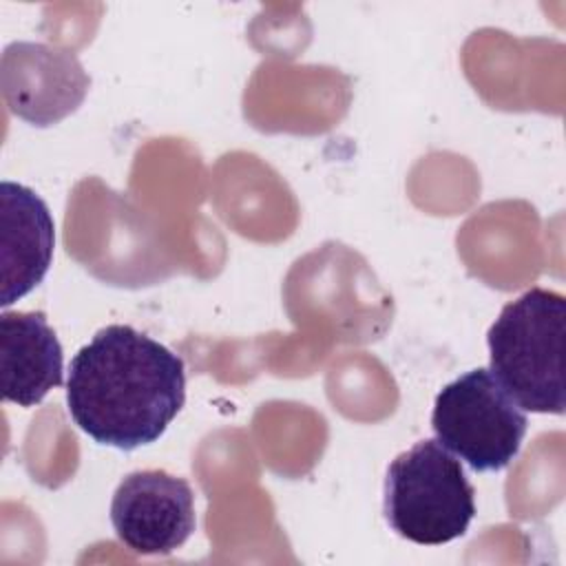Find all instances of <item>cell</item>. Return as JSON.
I'll return each mask as SVG.
<instances>
[{
	"label": "cell",
	"mask_w": 566,
	"mask_h": 566,
	"mask_svg": "<svg viewBox=\"0 0 566 566\" xmlns=\"http://www.w3.org/2000/svg\"><path fill=\"white\" fill-rule=\"evenodd\" d=\"M0 71L9 111L33 126H51L64 119L82 104L91 84L71 51L40 42L9 44Z\"/></svg>",
	"instance_id": "obj_6"
},
{
	"label": "cell",
	"mask_w": 566,
	"mask_h": 566,
	"mask_svg": "<svg viewBox=\"0 0 566 566\" xmlns=\"http://www.w3.org/2000/svg\"><path fill=\"white\" fill-rule=\"evenodd\" d=\"M62 345L42 312L0 314V382L7 402L38 405L62 385Z\"/></svg>",
	"instance_id": "obj_8"
},
{
	"label": "cell",
	"mask_w": 566,
	"mask_h": 566,
	"mask_svg": "<svg viewBox=\"0 0 566 566\" xmlns=\"http://www.w3.org/2000/svg\"><path fill=\"white\" fill-rule=\"evenodd\" d=\"M526 424L522 407L484 367L444 385L431 413L438 442L478 473L506 469L520 453Z\"/></svg>",
	"instance_id": "obj_4"
},
{
	"label": "cell",
	"mask_w": 566,
	"mask_h": 566,
	"mask_svg": "<svg viewBox=\"0 0 566 566\" xmlns=\"http://www.w3.org/2000/svg\"><path fill=\"white\" fill-rule=\"evenodd\" d=\"M0 305L27 296L49 272L55 228L46 203L27 186L0 184Z\"/></svg>",
	"instance_id": "obj_7"
},
{
	"label": "cell",
	"mask_w": 566,
	"mask_h": 566,
	"mask_svg": "<svg viewBox=\"0 0 566 566\" xmlns=\"http://www.w3.org/2000/svg\"><path fill=\"white\" fill-rule=\"evenodd\" d=\"M564 334L566 298L542 287L506 303L489 327V371L522 409L564 413Z\"/></svg>",
	"instance_id": "obj_2"
},
{
	"label": "cell",
	"mask_w": 566,
	"mask_h": 566,
	"mask_svg": "<svg viewBox=\"0 0 566 566\" xmlns=\"http://www.w3.org/2000/svg\"><path fill=\"white\" fill-rule=\"evenodd\" d=\"M184 400V360L130 325L102 327L71 360L69 413L99 444L133 451L159 440Z\"/></svg>",
	"instance_id": "obj_1"
},
{
	"label": "cell",
	"mask_w": 566,
	"mask_h": 566,
	"mask_svg": "<svg viewBox=\"0 0 566 566\" xmlns=\"http://www.w3.org/2000/svg\"><path fill=\"white\" fill-rule=\"evenodd\" d=\"M385 517L413 544L462 537L475 517V491L460 460L438 440H420L400 453L385 478Z\"/></svg>",
	"instance_id": "obj_3"
},
{
	"label": "cell",
	"mask_w": 566,
	"mask_h": 566,
	"mask_svg": "<svg viewBox=\"0 0 566 566\" xmlns=\"http://www.w3.org/2000/svg\"><path fill=\"white\" fill-rule=\"evenodd\" d=\"M111 524L117 539L142 555H170L197 526L195 493L161 469L128 473L115 489Z\"/></svg>",
	"instance_id": "obj_5"
}]
</instances>
